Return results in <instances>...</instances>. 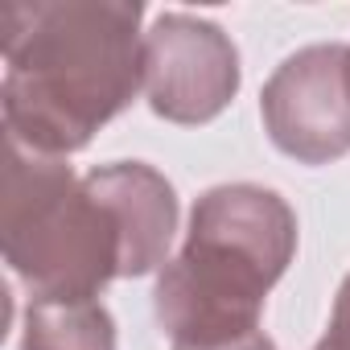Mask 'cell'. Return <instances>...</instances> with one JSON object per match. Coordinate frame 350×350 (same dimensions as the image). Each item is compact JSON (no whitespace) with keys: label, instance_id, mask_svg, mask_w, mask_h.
Instances as JSON below:
<instances>
[{"label":"cell","instance_id":"cell-5","mask_svg":"<svg viewBox=\"0 0 350 350\" xmlns=\"http://www.w3.org/2000/svg\"><path fill=\"white\" fill-rule=\"evenodd\" d=\"M260 107L280 152L305 165L350 152V46H305L284 58Z\"/></svg>","mask_w":350,"mask_h":350},{"label":"cell","instance_id":"cell-4","mask_svg":"<svg viewBox=\"0 0 350 350\" xmlns=\"http://www.w3.org/2000/svg\"><path fill=\"white\" fill-rule=\"evenodd\" d=\"M148 107L173 124H206L239 91V54L231 38L190 13H165L144 33Z\"/></svg>","mask_w":350,"mask_h":350},{"label":"cell","instance_id":"cell-8","mask_svg":"<svg viewBox=\"0 0 350 350\" xmlns=\"http://www.w3.org/2000/svg\"><path fill=\"white\" fill-rule=\"evenodd\" d=\"M313 350H350V276L342 280L338 297H334V313H329V329Z\"/></svg>","mask_w":350,"mask_h":350},{"label":"cell","instance_id":"cell-2","mask_svg":"<svg viewBox=\"0 0 350 350\" xmlns=\"http://www.w3.org/2000/svg\"><path fill=\"white\" fill-rule=\"evenodd\" d=\"M297 252L288 202L264 186H215L190 215L178 260L157 280V321L173 346H211L260 329V309Z\"/></svg>","mask_w":350,"mask_h":350},{"label":"cell","instance_id":"cell-9","mask_svg":"<svg viewBox=\"0 0 350 350\" xmlns=\"http://www.w3.org/2000/svg\"><path fill=\"white\" fill-rule=\"evenodd\" d=\"M173 350H276V346L264 329H252L243 338H227V342H211V346H173Z\"/></svg>","mask_w":350,"mask_h":350},{"label":"cell","instance_id":"cell-3","mask_svg":"<svg viewBox=\"0 0 350 350\" xmlns=\"http://www.w3.org/2000/svg\"><path fill=\"white\" fill-rule=\"evenodd\" d=\"M0 239L29 297L99 301L124 276V235L107 202L62 157H42L5 136L0 152Z\"/></svg>","mask_w":350,"mask_h":350},{"label":"cell","instance_id":"cell-1","mask_svg":"<svg viewBox=\"0 0 350 350\" xmlns=\"http://www.w3.org/2000/svg\"><path fill=\"white\" fill-rule=\"evenodd\" d=\"M140 5L9 0L0 5L5 136L42 157L79 152L144 83Z\"/></svg>","mask_w":350,"mask_h":350},{"label":"cell","instance_id":"cell-7","mask_svg":"<svg viewBox=\"0 0 350 350\" xmlns=\"http://www.w3.org/2000/svg\"><path fill=\"white\" fill-rule=\"evenodd\" d=\"M21 350H116V325L99 301L29 297Z\"/></svg>","mask_w":350,"mask_h":350},{"label":"cell","instance_id":"cell-6","mask_svg":"<svg viewBox=\"0 0 350 350\" xmlns=\"http://www.w3.org/2000/svg\"><path fill=\"white\" fill-rule=\"evenodd\" d=\"M87 186L107 202L124 235V276L152 272L178 231V198L152 165L116 161L87 173Z\"/></svg>","mask_w":350,"mask_h":350}]
</instances>
